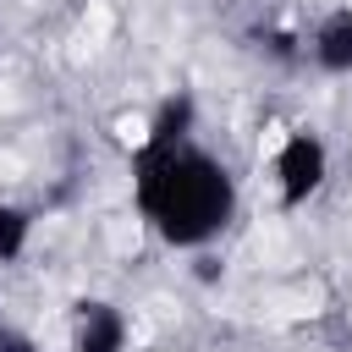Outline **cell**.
Returning <instances> with one entry per match:
<instances>
[{"label":"cell","mask_w":352,"mask_h":352,"mask_svg":"<svg viewBox=\"0 0 352 352\" xmlns=\"http://www.w3.org/2000/svg\"><path fill=\"white\" fill-rule=\"evenodd\" d=\"M132 192L143 220L170 248H204L226 231L236 209V187L214 154L192 143V99L176 94L160 104L138 160H132Z\"/></svg>","instance_id":"cell-1"},{"label":"cell","mask_w":352,"mask_h":352,"mask_svg":"<svg viewBox=\"0 0 352 352\" xmlns=\"http://www.w3.org/2000/svg\"><path fill=\"white\" fill-rule=\"evenodd\" d=\"M275 176H280V204L286 209L308 204L319 192V182H324V143L314 132H292L280 143V154H275Z\"/></svg>","instance_id":"cell-2"},{"label":"cell","mask_w":352,"mask_h":352,"mask_svg":"<svg viewBox=\"0 0 352 352\" xmlns=\"http://www.w3.org/2000/svg\"><path fill=\"white\" fill-rule=\"evenodd\" d=\"M77 352H121L126 346V319L110 302H77Z\"/></svg>","instance_id":"cell-3"},{"label":"cell","mask_w":352,"mask_h":352,"mask_svg":"<svg viewBox=\"0 0 352 352\" xmlns=\"http://www.w3.org/2000/svg\"><path fill=\"white\" fill-rule=\"evenodd\" d=\"M314 60L324 66V72H352V6H341V11H330L319 28H314Z\"/></svg>","instance_id":"cell-4"},{"label":"cell","mask_w":352,"mask_h":352,"mask_svg":"<svg viewBox=\"0 0 352 352\" xmlns=\"http://www.w3.org/2000/svg\"><path fill=\"white\" fill-rule=\"evenodd\" d=\"M28 231H33L28 209H16V204H0V264H11V258L28 248Z\"/></svg>","instance_id":"cell-5"},{"label":"cell","mask_w":352,"mask_h":352,"mask_svg":"<svg viewBox=\"0 0 352 352\" xmlns=\"http://www.w3.org/2000/svg\"><path fill=\"white\" fill-rule=\"evenodd\" d=\"M0 352H33V341L16 336V330H6V336H0Z\"/></svg>","instance_id":"cell-6"},{"label":"cell","mask_w":352,"mask_h":352,"mask_svg":"<svg viewBox=\"0 0 352 352\" xmlns=\"http://www.w3.org/2000/svg\"><path fill=\"white\" fill-rule=\"evenodd\" d=\"M0 336H6V324H0Z\"/></svg>","instance_id":"cell-7"}]
</instances>
